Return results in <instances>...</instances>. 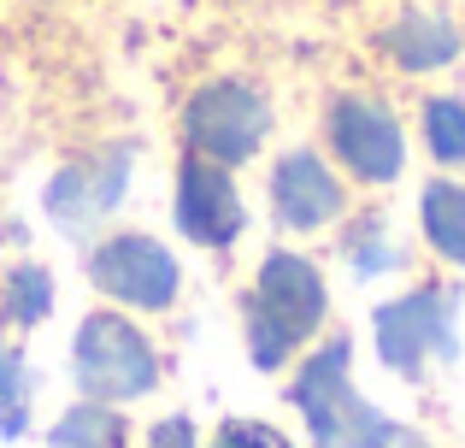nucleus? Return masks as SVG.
<instances>
[{"mask_svg":"<svg viewBox=\"0 0 465 448\" xmlns=\"http://www.w3.org/2000/svg\"><path fill=\"white\" fill-rule=\"evenodd\" d=\"M324 319V277H318L312 260L301 254H265L260 265V284H253L248 301V354L260 372L283 366L301 343L318 331Z\"/></svg>","mask_w":465,"mask_h":448,"instance_id":"f257e3e1","label":"nucleus"},{"mask_svg":"<svg viewBox=\"0 0 465 448\" xmlns=\"http://www.w3.org/2000/svg\"><path fill=\"white\" fill-rule=\"evenodd\" d=\"M348 360H353V348L336 336V343H324L307 366H301L295 390H289V402H295L312 425V448H395L401 425L353 395Z\"/></svg>","mask_w":465,"mask_h":448,"instance_id":"f03ea898","label":"nucleus"},{"mask_svg":"<svg viewBox=\"0 0 465 448\" xmlns=\"http://www.w3.org/2000/svg\"><path fill=\"white\" fill-rule=\"evenodd\" d=\"M77 383L89 402H130V395H148L159 383V360L153 343L118 313H94L77 331Z\"/></svg>","mask_w":465,"mask_h":448,"instance_id":"7ed1b4c3","label":"nucleus"},{"mask_svg":"<svg viewBox=\"0 0 465 448\" xmlns=\"http://www.w3.org/2000/svg\"><path fill=\"white\" fill-rule=\"evenodd\" d=\"M371 331H377V354H383V366L412 372V378H419L424 354L460 360V343H454V295L436 289V284L412 289V295H401V301H383V307L371 313Z\"/></svg>","mask_w":465,"mask_h":448,"instance_id":"20e7f679","label":"nucleus"},{"mask_svg":"<svg viewBox=\"0 0 465 448\" xmlns=\"http://www.w3.org/2000/svg\"><path fill=\"white\" fill-rule=\"evenodd\" d=\"M272 130V106L248 89V83H206L201 95L189 101L183 113V136L201 160H218V165H242L260 136Z\"/></svg>","mask_w":465,"mask_h":448,"instance_id":"39448f33","label":"nucleus"},{"mask_svg":"<svg viewBox=\"0 0 465 448\" xmlns=\"http://www.w3.org/2000/svg\"><path fill=\"white\" fill-rule=\"evenodd\" d=\"M89 277L94 289H106L113 301H124V307H171L177 301V260H171V248H159L153 236H113L101 242V248L89 254Z\"/></svg>","mask_w":465,"mask_h":448,"instance_id":"423d86ee","label":"nucleus"},{"mask_svg":"<svg viewBox=\"0 0 465 448\" xmlns=\"http://www.w3.org/2000/svg\"><path fill=\"white\" fill-rule=\"evenodd\" d=\"M124 189H130V148H101L89 160H71L47 184V213L65 236H83L124 201Z\"/></svg>","mask_w":465,"mask_h":448,"instance_id":"0eeeda50","label":"nucleus"},{"mask_svg":"<svg viewBox=\"0 0 465 448\" xmlns=\"http://www.w3.org/2000/svg\"><path fill=\"white\" fill-rule=\"evenodd\" d=\"M330 142H336V160L348 165L365 184H389L401 177V160H407V142H401V124L383 101H336L330 106Z\"/></svg>","mask_w":465,"mask_h":448,"instance_id":"6e6552de","label":"nucleus"},{"mask_svg":"<svg viewBox=\"0 0 465 448\" xmlns=\"http://www.w3.org/2000/svg\"><path fill=\"white\" fill-rule=\"evenodd\" d=\"M248 213H242V195L230 184V172L218 160H183L177 165V230L201 248H230L242 236Z\"/></svg>","mask_w":465,"mask_h":448,"instance_id":"1a4fd4ad","label":"nucleus"},{"mask_svg":"<svg viewBox=\"0 0 465 448\" xmlns=\"http://www.w3.org/2000/svg\"><path fill=\"white\" fill-rule=\"evenodd\" d=\"M272 207L289 230H318L341 213V184L318 154H289L272 172Z\"/></svg>","mask_w":465,"mask_h":448,"instance_id":"9d476101","label":"nucleus"},{"mask_svg":"<svg viewBox=\"0 0 465 448\" xmlns=\"http://www.w3.org/2000/svg\"><path fill=\"white\" fill-rule=\"evenodd\" d=\"M383 47L395 54L401 71H436L448 65V59L460 54V30L442 18H424V12H412V18H401L395 30L383 35Z\"/></svg>","mask_w":465,"mask_h":448,"instance_id":"9b49d317","label":"nucleus"},{"mask_svg":"<svg viewBox=\"0 0 465 448\" xmlns=\"http://www.w3.org/2000/svg\"><path fill=\"white\" fill-rule=\"evenodd\" d=\"M419 219H424V236L442 260L465 265V189L460 184H430L419 201Z\"/></svg>","mask_w":465,"mask_h":448,"instance_id":"f8f14e48","label":"nucleus"},{"mask_svg":"<svg viewBox=\"0 0 465 448\" xmlns=\"http://www.w3.org/2000/svg\"><path fill=\"white\" fill-rule=\"evenodd\" d=\"M54 448H124V419L106 402H77L54 425Z\"/></svg>","mask_w":465,"mask_h":448,"instance_id":"ddd939ff","label":"nucleus"},{"mask_svg":"<svg viewBox=\"0 0 465 448\" xmlns=\"http://www.w3.org/2000/svg\"><path fill=\"white\" fill-rule=\"evenodd\" d=\"M0 313H6L12 324H42L47 313H54V277L42 272V265H12L6 272V295H0Z\"/></svg>","mask_w":465,"mask_h":448,"instance_id":"4468645a","label":"nucleus"},{"mask_svg":"<svg viewBox=\"0 0 465 448\" xmlns=\"http://www.w3.org/2000/svg\"><path fill=\"white\" fill-rule=\"evenodd\" d=\"M30 360H24V348H0V431L6 437H24V425H30Z\"/></svg>","mask_w":465,"mask_h":448,"instance_id":"2eb2a0df","label":"nucleus"},{"mask_svg":"<svg viewBox=\"0 0 465 448\" xmlns=\"http://www.w3.org/2000/svg\"><path fill=\"white\" fill-rule=\"evenodd\" d=\"M424 142L442 165H465V101L442 95V101L424 106Z\"/></svg>","mask_w":465,"mask_h":448,"instance_id":"dca6fc26","label":"nucleus"},{"mask_svg":"<svg viewBox=\"0 0 465 448\" xmlns=\"http://www.w3.org/2000/svg\"><path fill=\"white\" fill-rule=\"evenodd\" d=\"M348 260H353V272H395V265H401V248L389 242L383 219H365V224L348 230Z\"/></svg>","mask_w":465,"mask_h":448,"instance_id":"f3484780","label":"nucleus"},{"mask_svg":"<svg viewBox=\"0 0 465 448\" xmlns=\"http://www.w3.org/2000/svg\"><path fill=\"white\" fill-rule=\"evenodd\" d=\"M213 448H289V437L272 431V425H260V419H224Z\"/></svg>","mask_w":465,"mask_h":448,"instance_id":"a211bd4d","label":"nucleus"},{"mask_svg":"<svg viewBox=\"0 0 465 448\" xmlns=\"http://www.w3.org/2000/svg\"><path fill=\"white\" fill-rule=\"evenodd\" d=\"M148 448H194V425H189V419H159V425H153V437H148Z\"/></svg>","mask_w":465,"mask_h":448,"instance_id":"6ab92c4d","label":"nucleus"},{"mask_svg":"<svg viewBox=\"0 0 465 448\" xmlns=\"http://www.w3.org/2000/svg\"><path fill=\"white\" fill-rule=\"evenodd\" d=\"M412 448H424V443H412Z\"/></svg>","mask_w":465,"mask_h":448,"instance_id":"aec40b11","label":"nucleus"}]
</instances>
